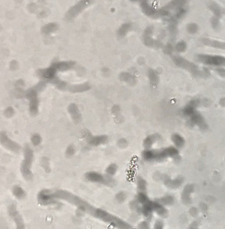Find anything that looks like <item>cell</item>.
<instances>
[{"label": "cell", "instance_id": "1", "mask_svg": "<svg viewBox=\"0 0 225 229\" xmlns=\"http://www.w3.org/2000/svg\"><path fill=\"white\" fill-rule=\"evenodd\" d=\"M172 60L176 66L189 71L194 76L204 78L210 76V72L208 69L204 68L203 70H199L198 66L194 63L180 56H173Z\"/></svg>", "mask_w": 225, "mask_h": 229}, {"label": "cell", "instance_id": "2", "mask_svg": "<svg viewBox=\"0 0 225 229\" xmlns=\"http://www.w3.org/2000/svg\"><path fill=\"white\" fill-rule=\"evenodd\" d=\"M197 60L200 62L212 66H224L225 58L219 55L199 54L197 56Z\"/></svg>", "mask_w": 225, "mask_h": 229}, {"label": "cell", "instance_id": "3", "mask_svg": "<svg viewBox=\"0 0 225 229\" xmlns=\"http://www.w3.org/2000/svg\"><path fill=\"white\" fill-rule=\"evenodd\" d=\"M85 178L87 181L94 183H100L109 186L115 185V181L109 177L105 176L96 172H87L85 175Z\"/></svg>", "mask_w": 225, "mask_h": 229}, {"label": "cell", "instance_id": "4", "mask_svg": "<svg viewBox=\"0 0 225 229\" xmlns=\"http://www.w3.org/2000/svg\"><path fill=\"white\" fill-rule=\"evenodd\" d=\"M92 0H81L78 3L72 7L68 12L66 18L68 20H71L79 15L80 13L90 4Z\"/></svg>", "mask_w": 225, "mask_h": 229}, {"label": "cell", "instance_id": "5", "mask_svg": "<svg viewBox=\"0 0 225 229\" xmlns=\"http://www.w3.org/2000/svg\"><path fill=\"white\" fill-rule=\"evenodd\" d=\"M190 119L187 122V124L190 127L197 125L202 130H205L208 127L207 123L204 117L198 112H195L189 117Z\"/></svg>", "mask_w": 225, "mask_h": 229}, {"label": "cell", "instance_id": "6", "mask_svg": "<svg viewBox=\"0 0 225 229\" xmlns=\"http://www.w3.org/2000/svg\"><path fill=\"white\" fill-rule=\"evenodd\" d=\"M201 100L198 98L192 99L183 109L182 113L183 116L189 117L197 111V108L200 105Z\"/></svg>", "mask_w": 225, "mask_h": 229}, {"label": "cell", "instance_id": "7", "mask_svg": "<svg viewBox=\"0 0 225 229\" xmlns=\"http://www.w3.org/2000/svg\"><path fill=\"white\" fill-rule=\"evenodd\" d=\"M75 65V62L73 61L56 62L53 63L51 66L57 72L58 71H64L71 69L74 67Z\"/></svg>", "mask_w": 225, "mask_h": 229}, {"label": "cell", "instance_id": "8", "mask_svg": "<svg viewBox=\"0 0 225 229\" xmlns=\"http://www.w3.org/2000/svg\"><path fill=\"white\" fill-rule=\"evenodd\" d=\"M201 42L205 46H209L217 49H225L224 42L207 38L202 39L201 40Z\"/></svg>", "mask_w": 225, "mask_h": 229}, {"label": "cell", "instance_id": "9", "mask_svg": "<svg viewBox=\"0 0 225 229\" xmlns=\"http://www.w3.org/2000/svg\"><path fill=\"white\" fill-rule=\"evenodd\" d=\"M90 86L87 83L81 84L67 85L66 90L71 92H82L90 89Z\"/></svg>", "mask_w": 225, "mask_h": 229}, {"label": "cell", "instance_id": "10", "mask_svg": "<svg viewBox=\"0 0 225 229\" xmlns=\"http://www.w3.org/2000/svg\"><path fill=\"white\" fill-rule=\"evenodd\" d=\"M88 143L94 146H98L103 145L107 143L108 138L105 135L101 136H91L89 138Z\"/></svg>", "mask_w": 225, "mask_h": 229}, {"label": "cell", "instance_id": "11", "mask_svg": "<svg viewBox=\"0 0 225 229\" xmlns=\"http://www.w3.org/2000/svg\"><path fill=\"white\" fill-rule=\"evenodd\" d=\"M68 110L72 118L76 122H79L81 120V116L76 105L71 104L69 105Z\"/></svg>", "mask_w": 225, "mask_h": 229}, {"label": "cell", "instance_id": "12", "mask_svg": "<svg viewBox=\"0 0 225 229\" xmlns=\"http://www.w3.org/2000/svg\"><path fill=\"white\" fill-rule=\"evenodd\" d=\"M172 139L174 143L178 147H181L185 143L183 138L178 134H173L172 136Z\"/></svg>", "mask_w": 225, "mask_h": 229}, {"label": "cell", "instance_id": "13", "mask_svg": "<svg viewBox=\"0 0 225 229\" xmlns=\"http://www.w3.org/2000/svg\"><path fill=\"white\" fill-rule=\"evenodd\" d=\"M58 27L57 24L54 23H51L45 25L42 28V31L45 34H49L53 32L57 29Z\"/></svg>", "mask_w": 225, "mask_h": 229}, {"label": "cell", "instance_id": "14", "mask_svg": "<svg viewBox=\"0 0 225 229\" xmlns=\"http://www.w3.org/2000/svg\"><path fill=\"white\" fill-rule=\"evenodd\" d=\"M148 72V77L150 83L153 85L158 83L159 79H158V75L156 72L153 69H149Z\"/></svg>", "mask_w": 225, "mask_h": 229}, {"label": "cell", "instance_id": "15", "mask_svg": "<svg viewBox=\"0 0 225 229\" xmlns=\"http://www.w3.org/2000/svg\"><path fill=\"white\" fill-rule=\"evenodd\" d=\"M120 78L122 81L127 82L128 83L134 84L135 83V80L134 77L127 72L121 73L120 74Z\"/></svg>", "mask_w": 225, "mask_h": 229}, {"label": "cell", "instance_id": "16", "mask_svg": "<svg viewBox=\"0 0 225 229\" xmlns=\"http://www.w3.org/2000/svg\"><path fill=\"white\" fill-rule=\"evenodd\" d=\"M131 28L130 24H126L122 25L118 31V34L120 36H124L126 35L128 31Z\"/></svg>", "mask_w": 225, "mask_h": 229}, {"label": "cell", "instance_id": "17", "mask_svg": "<svg viewBox=\"0 0 225 229\" xmlns=\"http://www.w3.org/2000/svg\"><path fill=\"white\" fill-rule=\"evenodd\" d=\"M158 138H159V136L158 134H154V135L148 136L145 140L144 144L146 145V146H150L153 143V142H154L155 140H157Z\"/></svg>", "mask_w": 225, "mask_h": 229}, {"label": "cell", "instance_id": "18", "mask_svg": "<svg viewBox=\"0 0 225 229\" xmlns=\"http://www.w3.org/2000/svg\"><path fill=\"white\" fill-rule=\"evenodd\" d=\"M117 170V167L116 164H110L106 169V172L109 176H112L115 174Z\"/></svg>", "mask_w": 225, "mask_h": 229}, {"label": "cell", "instance_id": "19", "mask_svg": "<svg viewBox=\"0 0 225 229\" xmlns=\"http://www.w3.org/2000/svg\"><path fill=\"white\" fill-rule=\"evenodd\" d=\"M187 48V44L184 41H182L178 42L175 46V49L177 52L182 53L184 52Z\"/></svg>", "mask_w": 225, "mask_h": 229}, {"label": "cell", "instance_id": "20", "mask_svg": "<svg viewBox=\"0 0 225 229\" xmlns=\"http://www.w3.org/2000/svg\"><path fill=\"white\" fill-rule=\"evenodd\" d=\"M210 8L211 10H212L215 14L219 16L221 15V9L218 5L215 4V3H211L210 4Z\"/></svg>", "mask_w": 225, "mask_h": 229}, {"label": "cell", "instance_id": "21", "mask_svg": "<svg viewBox=\"0 0 225 229\" xmlns=\"http://www.w3.org/2000/svg\"><path fill=\"white\" fill-rule=\"evenodd\" d=\"M187 30L189 33L194 34L197 31L198 27L195 24H190L187 27Z\"/></svg>", "mask_w": 225, "mask_h": 229}, {"label": "cell", "instance_id": "22", "mask_svg": "<svg viewBox=\"0 0 225 229\" xmlns=\"http://www.w3.org/2000/svg\"><path fill=\"white\" fill-rule=\"evenodd\" d=\"M126 194L124 192H121L116 195V199L118 202H122L126 199Z\"/></svg>", "mask_w": 225, "mask_h": 229}, {"label": "cell", "instance_id": "23", "mask_svg": "<svg viewBox=\"0 0 225 229\" xmlns=\"http://www.w3.org/2000/svg\"><path fill=\"white\" fill-rule=\"evenodd\" d=\"M13 193H18V194L16 195L17 198H23L25 196V192L22 190V188L19 187H16L13 190Z\"/></svg>", "mask_w": 225, "mask_h": 229}, {"label": "cell", "instance_id": "24", "mask_svg": "<svg viewBox=\"0 0 225 229\" xmlns=\"http://www.w3.org/2000/svg\"><path fill=\"white\" fill-rule=\"evenodd\" d=\"M75 153V148L72 145L69 146L68 147L67 149L66 150V154L67 155L68 157H71V156H73Z\"/></svg>", "mask_w": 225, "mask_h": 229}, {"label": "cell", "instance_id": "25", "mask_svg": "<svg viewBox=\"0 0 225 229\" xmlns=\"http://www.w3.org/2000/svg\"><path fill=\"white\" fill-rule=\"evenodd\" d=\"M173 48L172 47L170 44H168L167 46H165L164 48V51L165 54H171L172 52Z\"/></svg>", "mask_w": 225, "mask_h": 229}, {"label": "cell", "instance_id": "26", "mask_svg": "<svg viewBox=\"0 0 225 229\" xmlns=\"http://www.w3.org/2000/svg\"><path fill=\"white\" fill-rule=\"evenodd\" d=\"M173 201V199L172 197L167 196V197H165V198H163L162 201H163L164 204H167V205H168V204H169L170 202L172 203Z\"/></svg>", "mask_w": 225, "mask_h": 229}, {"label": "cell", "instance_id": "27", "mask_svg": "<svg viewBox=\"0 0 225 229\" xmlns=\"http://www.w3.org/2000/svg\"><path fill=\"white\" fill-rule=\"evenodd\" d=\"M216 72L217 73L223 78H224L225 77V69L223 68H219L216 69Z\"/></svg>", "mask_w": 225, "mask_h": 229}, {"label": "cell", "instance_id": "28", "mask_svg": "<svg viewBox=\"0 0 225 229\" xmlns=\"http://www.w3.org/2000/svg\"><path fill=\"white\" fill-rule=\"evenodd\" d=\"M212 20L213 21H212V25L214 26V28H216L217 27H219V20L215 18H213Z\"/></svg>", "mask_w": 225, "mask_h": 229}, {"label": "cell", "instance_id": "29", "mask_svg": "<svg viewBox=\"0 0 225 229\" xmlns=\"http://www.w3.org/2000/svg\"><path fill=\"white\" fill-rule=\"evenodd\" d=\"M132 1H138V0H132Z\"/></svg>", "mask_w": 225, "mask_h": 229}]
</instances>
